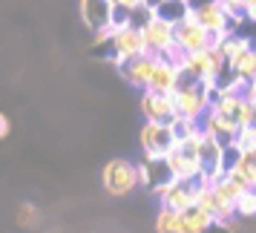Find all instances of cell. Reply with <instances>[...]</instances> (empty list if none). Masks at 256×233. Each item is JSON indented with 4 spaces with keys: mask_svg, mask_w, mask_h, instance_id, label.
<instances>
[{
    "mask_svg": "<svg viewBox=\"0 0 256 233\" xmlns=\"http://www.w3.org/2000/svg\"><path fill=\"white\" fill-rule=\"evenodd\" d=\"M101 184L110 196L124 198L130 196L136 187H141V170L138 164H132L130 158H110L101 170Z\"/></svg>",
    "mask_w": 256,
    "mask_h": 233,
    "instance_id": "6da1fadb",
    "label": "cell"
},
{
    "mask_svg": "<svg viewBox=\"0 0 256 233\" xmlns=\"http://www.w3.org/2000/svg\"><path fill=\"white\" fill-rule=\"evenodd\" d=\"M173 101H176V112L182 118L202 121L210 112V106H213V95H210V90L204 84L182 78V86L173 92Z\"/></svg>",
    "mask_w": 256,
    "mask_h": 233,
    "instance_id": "7a4b0ae2",
    "label": "cell"
},
{
    "mask_svg": "<svg viewBox=\"0 0 256 233\" xmlns=\"http://www.w3.org/2000/svg\"><path fill=\"white\" fill-rule=\"evenodd\" d=\"M110 60L116 64L118 70L132 58H141V55H150V49H147V40H144V29L141 26H124V29H118L112 40H110Z\"/></svg>",
    "mask_w": 256,
    "mask_h": 233,
    "instance_id": "3957f363",
    "label": "cell"
},
{
    "mask_svg": "<svg viewBox=\"0 0 256 233\" xmlns=\"http://www.w3.org/2000/svg\"><path fill=\"white\" fill-rule=\"evenodd\" d=\"M176 132L170 124H158V121H144L138 130V147L144 158H167L176 150Z\"/></svg>",
    "mask_w": 256,
    "mask_h": 233,
    "instance_id": "277c9868",
    "label": "cell"
},
{
    "mask_svg": "<svg viewBox=\"0 0 256 233\" xmlns=\"http://www.w3.org/2000/svg\"><path fill=\"white\" fill-rule=\"evenodd\" d=\"M198 193H202V184L198 182H167L162 184L152 196L158 198V208H170V210H178V213H184V210L196 208L198 204Z\"/></svg>",
    "mask_w": 256,
    "mask_h": 233,
    "instance_id": "5b68a950",
    "label": "cell"
},
{
    "mask_svg": "<svg viewBox=\"0 0 256 233\" xmlns=\"http://www.w3.org/2000/svg\"><path fill=\"white\" fill-rule=\"evenodd\" d=\"M176 46L190 55V52H202V49L216 46V38L196 20V12H190L187 20H182L176 26Z\"/></svg>",
    "mask_w": 256,
    "mask_h": 233,
    "instance_id": "8992f818",
    "label": "cell"
},
{
    "mask_svg": "<svg viewBox=\"0 0 256 233\" xmlns=\"http://www.w3.org/2000/svg\"><path fill=\"white\" fill-rule=\"evenodd\" d=\"M193 12H196V20L204 29H208L210 35L216 38V44H219L222 38L233 35V24H230V14L224 12V6H222L219 0H202L198 6H193Z\"/></svg>",
    "mask_w": 256,
    "mask_h": 233,
    "instance_id": "52a82bcc",
    "label": "cell"
},
{
    "mask_svg": "<svg viewBox=\"0 0 256 233\" xmlns=\"http://www.w3.org/2000/svg\"><path fill=\"white\" fill-rule=\"evenodd\" d=\"M144 40H147V49L156 58H167L176 49V24L164 20V18H152L150 24L144 26Z\"/></svg>",
    "mask_w": 256,
    "mask_h": 233,
    "instance_id": "ba28073f",
    "label": "cell"
},
{
    "mask_svg": "<svg viewBox=\"0 0 256 233\" xmlns=\"http://www.w3.org/2000/svg\"><path fill=\"white\" fill-rule=\"evenodd\" d=\"M138 110L144 121H158V124H173L176 121V101L173 95H164V92H152V90H144L138 98Z\"/></svg>",
    "mask_w": 256,
    "mask_h": 233,
    "instance_id": "9c48e42d",
    "label": "cell"
},
{
    "mask_svg": "<svg viewBox=\"0 0 256 233\" xmlns=\"http://www.w3.org/2000/svg\"><path fill=\"white\" fill-rule=\"evenodd\" d=\"M167 164H170V170H173L176 182H198L202 173H204L202 156L184 150V147H178V144H176V150L167 156Z\"/></svg>",
    "mask_w": 256,
    "mask_h": 233,
    "instance_id": "30bf717a",
    "label": "cell"
},
{
    "mask_svg": "<svg viewBox=\"0 0 256 233\" xmlns=\"http://www.w3.org/2000/svg\"><path fill=\"white\" fill-rule=\"evenodd\" d=\"M156 64L158 58L156 55H141V58H132L127 60L124 66H121V78L130 84V86H136V90H150V81H152V72H156Z\"/></svg>",
    "mask_w": 256,
    "mask_h": 233,
    "instance_id": "8fae6325",
    "label": "cell"
},
{
    "mask_svg": "<svg viewBox=\"0 0 256 233\" xmlns=\"http://www.w3.org/2000/svg\"><path fill=\"white\" fill-rule=\"evenodd\" d=\"M81 18L92 29V35L101 29H110L116 20V3L112 0H81Z\"/></svg>",
    "mask_w": 256,
    "mask_h": 233,
    "instance_id": "7c38bea8",
    "label": "cell"
},
{
    "mask_svg": "<svg viewBox=\"0 0 256 233\" xmlns=\"http://www.w3.org/2000/svg\"><path fill=\"white\" fill-rule=\"evenodd\" d=\"M202 130L228 147V144H236V136H239V130H242V127H239L233 118L222 116L219 110H213V106H210V112L202 118Z\"/></svg>",
    "mask_w": 256,
    "mask_h": 233,
    "instance_id": "4fadbf2b",
    "label": "cell"
},
{
    "mask_svg": "<svg viewBox=\"0 0 256 233\" xmlns=\"http://www.w3.org/2000/svg\"><path fill=\"white\" fill-rule=\"evenodd\" d=\"M182 78H184V72H182L178 64H173V60H167V58H158L156 72H152V81H150V90L152 92L173 95L182 86Z\"/></svg>",
    "mask_w": 256,
    "mask_h": 233,
    "instance_id": "5bb4252c",
    "label": "cell"
},
{
    "mask_svg": "<svg viewBox=\"0 0 256 233\" xmlns=\"http://www.w3.org/2000/svg\"><path fill=\"white\" fill-rule=\"evenodd\" d=\"M138 170H141V187H147L150 193H156L167 182H173V170H170L167 158H144L138 164Z\"/></svg>",
    "mask_w": 256,
    "mask_h": 233,
    "instance_id": "9a60e30c",
    "label": "cell"
},
{
    "mask_svg": "<svg viewBox=\"0 0 256 233\" xmlns=\"http://www.w3.org/2000/svg\"><path fill=\"white\" fill-rule=\"evenodd\" d=\"M213 224H216V219L210 216L208 210L190 208L182 213V228H178V233H208Z\"/></svg>",
    "mask_w": 256,
    "mask_h": 233,
    "instance_id": "2e32d148",
    "label": "cell"
},
{
    "mask_svg": "<svg viewBox=\"0 0 256 233\" xmlns=\"http://www.w3.org/2000/svg\"><path fill=\"white\" fill-rule=\"evenodd\" d=\"M193 12V3L190 0H164L162 6L156 9V14L158 18H164V20H170V24H182V20H187V14Z\"/></svg>",
    "mask_w": 256,
    "mask_h": 233,
    "instance_id": "e0dca14e",
    "label": "cell"
},
{
    "mask_svg": "<svg viewBox=\"0 0 256 233\" xmlns=\"http://www.w3.org/2000/svg\"><path fill=\"white\" fill-rule=\"evenodd\" d=\"M182 228V213L170 208H158L156 213V233H178Z\"/></svg>",
    "mask_w": 256,
    "mask_h": 233,
    "instance_id": "ac0fdd59",
    "label": "cell"
},
{
    "mask_svg": "<svg viewBox=\"0 0 256 233\" xmlns=\"http://www.w3.org/2000/svg\"><path fill=\"white\" fill-rule=\"evenodd\" d=\"M230 72L233 75H239L242 81H248V84H254V78H256V46L254 49H248L242 58L236 60L230 66Z\"/></svg>",
    "mask_w": 256,
    "mask_h": 233,
    "instance_id": "d6986e66",
    "label": "cell"
},
{
    "mask_svg": "<svg viewBox=\"0 0 256 233\" xmlns=\"http://www.w3.org/2000/svg\"><path fill=\"white\" fill-rule=\"evenodd\" d=\"M170 127H173V132H176V141H187V138H193V136H198V132H202V121L176 116V121L170 124Z\"/></svg>",
    "mask_w": 256,
    "mask_h": 233,
    "instance_id": "ffe728a7",
    "label": "cell"
},
{
    "mask_svg": "<svg viewBox=\"0 0 256 233\" xmlns=\"http://www.w3.org/2000/svg\"><path fill=\"white\" fill-rule=\"evenodd\" d=\"M236 216L239 219H254L256 216V190H244L236 202Z\"/></svg>",
    "mask_w": 256,
    "mask_h": 233,
    "instance_id": "44dd1931",
    "label": "cell"
},
{
    "mask_svg": "<svg viewBox=\"0 0 256 233\" xmlns=\"http://www.w3.org/2000/svg\"><path fill=\"white\" fill-rule=\"evenodd\" d=\"M38 208L35 204H29V202H24L20 208H18V224L20 228H32V224H38Z\"/></svg>",
    "mask_w": 256,
    "mask_h": 233,
    "instance_id": "7402d4cb",
    "label": "cell"
},
{
    "mask_svg": "<svg viewBox=\"0 0 256 233\" xmlns=\"http://www.w3.org/2000/svg\"><path fill=\"white\" fill-rule=\"evenodd\" d=\"M112 3H116V9H118V12H127V14H132L136 9H138V6H144L147 0H112Z\"/></svg>",
    "mask_w": 256,
    "mask_h": 233,
    "instance_id": "603a6c76",
    "label": "cell"
},
{
    "mask_svg": "<svg viewBox=\"0 0 256 233\" xmlns=\"http://www.w3.org/2000/svg\"><path fill=\"white\" fill-rule=\"evenodd\" d=\"M208 233H233V224H228V222H216Z\"/></svg>",
    "mask_w": 256,
    "mask_h": 233,
    "instance_id": "cb8c5ba5",
    "label": "cell"
},
{
    "mask_svg": "<svg viewBox=\"0 0 256 233\" xmlns=\"http://www.w3.org/2000/svg\"><path fill=\"white\" fill-rule=\"evenodd\" d=\"M9 130H12L9 118H6V116H0V138H6V136H9Z\"/></svg>",
    "mask_w": 256,
    "mask_h": 233,
    "instance_id": "d4e9b609",
    "label": "cell"
},
{
    "mask_svg": "<svg viewBox=\"0 0 256 233\" xmlns=\"http://www.w3.org/2000/svg\"><path fill=\"white\" fill-rule=\"evenodd\" d=\"M244 14H248V18H250V20L256 24V0L250 3V6H248V12H244Z\"/></svg>",
    "mask_w": 256,
    "mask_h": 233,
    "instance_id": "484cf974",
    "label": "cell"
},
{
    "mask_svg": "<svg viewBox=\"0 0 256 233\" xmlns=\"http://www.w3.org/2000/svg\"><path fill=\"white\" fill-rule=\"evenodd\" d=\"M162 3H164V0H147V6H150V9H158Z\"/></svg>",
    "mask_w": 256,
    "mask_h": 233,
    "instance_id": "4316f807",
    "label": "cell"
}]
</instances>
